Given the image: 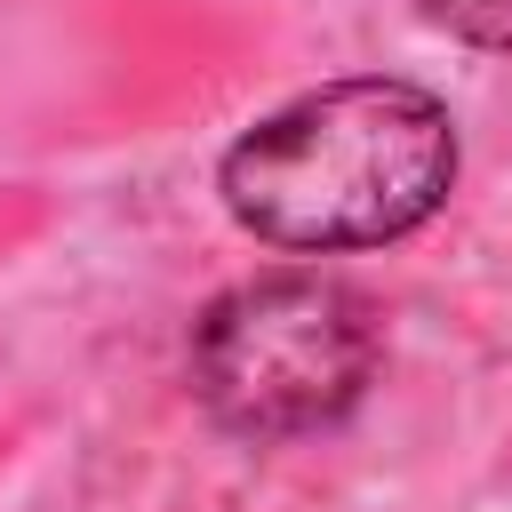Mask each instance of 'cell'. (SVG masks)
<instances>
[{
	"label": "cell",
	"mask_w": 512,
	"mask_h": 512,
	"mask_svg": "<svg viewBox=\"0 0 512 512\" xmlns=\"http://www.w3.org/2000/svg\"><path fill=\"white\" fill-rule=\"evenodd\" d=\"M224 208L272 248H384L456 184V128L416 80H328L264 112L216 168Z\"/></svg>",
	"instance_id": "obj_1"
},
{
	"label": "cell",
	"mask_w": 512,
	"mask_h": 512,
	"mask_svg": "<svg viewBox=\"0 0 512 512\" xmlns=\"http://www.w3.org/2000/svg\"><path fill=\"white\" fill-rule=\"evenodd\" d=\"M376 376V304L328 272H264L192 320V392L240 440H304Z\"/></svg>",
	"instance_id": "obj_2"
},
{
	"label": "cell",
	"mask_w": 512,
	"mask_h": 512,
	"mask_svg": "<svg viewBox=\"0 0 512 512\" xmlns=\"http://www.w3.org/2000/svg\"><path fill=\"white\" fill-rule=\"evenodd\" d=\"M440 32H456V40H472V48H496V56H512V0H416Z\"/></svg>",
	"instance_id": "obj_3"
}]
</instances>
